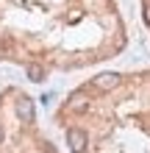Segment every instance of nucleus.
Returning a JSON list of instances; mask_svg holds the SVG:
<instances>
[{
	"label": "nucleus",
	"instance_id": "obj_5",
	"mask_svg": "<svg viewBox=\"0 0 150 153\" xmlns=\"http://www.w3.org/2000/svg\"><path fill=\"white\" fill-rule=\"evenodd\" d=\"M28 78L31 81H45V67L42 64H28Z\"/></svg>",
	"mask_w": 150,
	"mask_h": 153
},
{
	"label": "nucleus",
	"instance_id": "obj_3",
	"mask_svg": "<svg viewBox=\"0 0 150 153\" xmlns=\"http://www.w3.org/2000/svg\"><path fill=\"white\" fill-rule=\"evenodd\" d=\"M120 75L117 73H100V75H95L92 78V86L98 89V92H111V89H117L120 86Z\"/></svg>",
	"mask_w": 150,
	"mask_h": 153
},
{
	"label": "nucleus",
	"instance_id": "obj_6",
	"mask_svg": "<svg viewBox=\"0 0 150 153\" xmlns=\"http://www.w3.org/2000/svg\"><path fill=\"white\" fill-rule=\"evenodd\" d=\"M145 22L150 25V3H145Z\"/></svg>",
	"mask_w": 150,
	"mask_h": 153
},
{
	"label": "nucleus",
	"instance_id": "obj_4",
	"mask_svg": "<svg viewBox=\"0 0 150 153\" xmlns=\"http://www.w3.org/2000/svg\"><path fill=\"white\" fill-rule=\"evenodd\" d=\"M67 109H69V111H75V114H78V111H86V109H89V100H86V95H83V92H75L72 97H69Z\"/></svg>",
	"mask_w": 150,
	"mask_h": 153
},
{
	"label": "nucleus",
	"instance_id": "obj_2",
	"mask_svg": "<svg viewBox=\"0 0 150 153\" xmlns=\"http://www.w3.org/2000/svg\"><path fill=\"white\" fill-rule=\"evenodd\" d=\"M14 114H17V120H20V123L31 125V123H33V117H36L33 100H31V97H17V100H14Z\"/></svg>",
	"mask_w": 150,
	"mask_h": 153
},
{
	"label": "nucleus",
	"instance_id": "obj_1",
	"mask_svg": "<svg viewBox=\"0 0 150 153\" xmlns=\"http://www.w3.org/2000/svg\"><path fill=\"white\" fill-rule=\"evenodd\" d=\"M67 145H69L72 153H86V148H89V134L83 128H78V125H72V128H67Z\"/></svg>",
	"mask_w": 150,
	"mask_h": 153
},
{
	"label": "nucleus",
	"instance_id": "obj_7",
	"mask_svg": "<svg viewBox=\"0 0 150 153\" xmlns=\"http://www.w3.org/2000/svg\"><path fill=\"white\" fill-rule=\"evenodd\" d=\"M3 137H6V134H3V125H0V145H3Z\"/></svg>",
	"mask_w": 150,
	"mask_h": 153
}]
</instances>
